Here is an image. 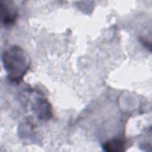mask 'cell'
Returning <instances> with one entry per match:
<instances>
[{"label":"cell","mask_w":152,"mask_h":152,"mask_svg":"<svg viewBox=\"0 0 152 152\" xmlns=\"http://www.w3.org/2000/svg\"><path fill=\"white\" fill-rule=\"evenodd\" d=\"M2 61L9 80L16 83L23 80L30 64L27 52L17 45L10 46L4 50Z\"/></svg>","instance_id":"cell-1"},{"label":"cell","mask_w":152,"mask_h":152,"mask_svg":"<svg viewBox=\"0 0 152 152\" xmlns=\"http://www.w3.org/2000/svg\"><path fill=\"white\" fill-rule=\"evenodd\" d=\"M1 21L2 24L7 27L13 24L17 18L18 12L12 1H0Z\"/></svg>","instance_id":"cell-2"},{"label":"cell","mask_w":152,"mask_h":152,"mask_svg":"<svg viewBox=\"0 0 152 152\" xmlns=\"http://www.w3.org/2000/svg\"><path fill=\"white\" fill-rule=\"evenodd\" d=\"M34 113L41 120H48L52 115V108L48 101L42 97H36L32 104Z\"/></svg>","instance_id":"cell-3"},{"label":"cell","mask_w":152,"mask_h":152,"mask_svg":"<svg viewBox=\"0 0 152 152\" xmlns=\"http://www.w3.org/2000/svg\"><path fill=\"white\" fill-rule=\"evenodd\" d=\"M102 148L107 152H122L125 150V142L120 139H112L106 141Z\"/></svg>","instance_id":"cell-4"}]
</instances>
